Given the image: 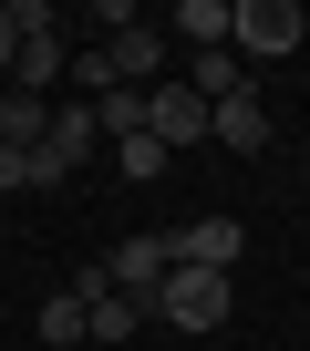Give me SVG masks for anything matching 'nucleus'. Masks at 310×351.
<instances>
[{
  "label": "nucleus",
  "instance_id": "obj_13",
  "mask_svg": "<svg viewBox=\"0 0 310 351\" xmlns=\"http://www.w3.org/2000/svg\"><path fill=\"white\" fill-rule=\"evenodd\" d=\"M32 330H42V341H52V351H73V341H83V289H52V300H42V320H32Z\"/></svg>",
  "mask_w": 310,
  "mask_h": 351
},
{
  "label": "nucleus",
  "instance_id": "obj_3",
  "mask_svg": "<svg viewBox=\"0 0 310 351\" xmlns=\"http://www.w3.org/2000/svg\"><path fill=\"white\" fill-rule=\"evenodd\" d=\"M145 320H166V330H217V320H228V279H217V269H166V289L145 300Z\"/></svg>",
  "mask_w": 310,
  "mask_h": 351
},
{
  "label": "nucleus",
  "instance_id": "obj_6",
  "mask_svg": "<svg viewBox=\"0 0 310 351\" xmlns=\"http://www.w3.org/2000/svg\"><path fill=\"white\" fill-rule=\"evenodd\" d=\"M145 134L166 145V155H187V145H207V104H197L187 83H155V93H145Z\"/></svg>",
  "mask_w": 310,
  "mask_h": 351
},
{
  "label": "nucleus",
  "instance_id": "obj_2",
  "mask_svg": "<svg viewBox=\"0 0 310 351\" xmlns=\"http://www.w3.org/2000/svg\"><path fill=\"white\" fill-rule=\"evenodd\" d=\"M73 73V42H62V21L42 11V0H21V52H11V93H32V104H52V83Z\"/></svg>",
  "mask_w": 310,
  "mask_h": 351
},
{
  "label": "nucleus",
  "instance_id": "obj_11",
  "mask_svg": "<svg viewBox=\"0 0 310 351\" xmlns=\"http://www.w3.org/2000/svg\"><path fill=\"white\" fill-rule=\"evenodd\" d=\"M52 134V104H32V93H0V145H11V155H32Z\"/></svg>",
  "mask_w": 310,
  "mask_h": 351
},
{
  "label": "nucleus",
  "instance_id": "obj_14",
  "mask_svg": "<svg viewBox=\"0 0 310 351\" xmlns=\"http://www.w3.org/2000/svg\"><path fill=\"white\" fill-rule=\"evenodd\" d=\"M114 165L134 176V186H155V176H166L176 155H166V145H155V134H124V145H114Z\"/></svg>",
  "mask_w": 310,
  "mask_h": 351
},
{
  "label": "nucleus",
  "instance_id": "obj_4",
  "mask_svg": "<svg viewBox=\"0 0 310 351\" xmlns=\"http://www.w3.org/2000/svg\"><path fill=\"white\" fill-rule=\"evenodd\" d=\"M166 269H176V248H166V228H134V238H114V258H104L93 279H104V289H124V300L145 310L155 289H166Z\"/></svg>",
  "mask_w": 310,
  "mask_h": 351
},
{
  "label": "nucleus",
  "instance_id": "obj_10",
  "mask_svg": "<svg viewBox=\"0 0 310 351\" xmlns=\"http://www.w3.org/2000/svg\"><path fill=\"white\" fill-rule=\"evenodd\" d=\"M93 104V134L104 145H124V134H145V93H124V83H104V93H83Z\"/></svg>",
  "mask_w": 310,
  "mask_h": 351
},
{
  "label": "nucleus",
  "instance_id": "obj_7",
  "mask_svg": "<svg viewBox=\"0 0 310 351\" xmlns=\"http://www.w3.org/2000/svg\"><path fill=\"white\" fill-rule=\"evenodd\" d=\"M207 145H228V155H269V93L248 83V93L207 104Z\"/></svg>",
  "mask_w": 310,
  "mask_h": 351
},
{
  "label": "nucleus",
  "instance_id": "obj_15",
  "mask_svg": "<svg viewBox=\"0 0 310 351\" xmlns=\"http://www.w3.org/2000/svg\"><path fill=\"white\" fill-rule=\"evenodd\" d=\"M11 52H21V0H0V73H11Z\"/></svg>",
  "mask_w": 310,
  "mask_h": 351
},
{
  "label": "nucleus",
  "instance_id": "obj_9",
  "mask_svg": "<svg viewBox=\"0 0 310 351\" xmlns=\"http://www.w3.org/2000/svg\"><path fill=\"white\" fill-rule=\"evenodd\" d=\"M73 289H83V341H134L145 310H134L124 289H104V279H73Z\"/></svg>",
  "mask_w": 310,
  "mask_h": 351
},
{
  "label": "nucleus",
  "instance_id": "obj_12",
  "mask_svg": "<svg viewBox=\"0 0 310 351\" xmlns=\"http://www.w3.org/2000/svg\"><path fill=\"white\" fill-rule=\"evenodd\" d=\"M176 32H187V52H217L228 42V0H176Z\"/></svg>",
  "mask_w": 310,
  "mask_h": 351
},
{
  "label": "nucleus",
  "instance_id": "obj_5",
  "mask_svg": "<svg viewBox=\"0 0 310 351\" xmlns=\"http://www.w3.org/2000/svg\"><path fill=\"white\" fill-rule=\"evenodd\" d=\"M166 248H176V269H238V248H248V228L228 217V207H207V217H187V228H166Z\"/></svg>",
  "mask_w": 310,
  "mask_h": 351
},
{
  "label": "nucleus",
  "instance_id": "obj_1",
  "mask_svg": "<svg viewBox=\"0 0 310 351\" xmlns=\"http://www.w3.org/2000/svg\"><path fill=\"white\" fill-rule=\"evenodd\" d=\"M310 42V11L300 0H228V52L259 73V62H289Z\"/></svg>",
  "mask_w": 310,
  "mask_h": 351
},
{
  "label": "nucleus",
  "instance_id": "obj_8",
  "mask_svg": "<svg viewBox=\"0 0 310 351\" xmlns=\"http://www.w3.org/2000/svg\"><path fill=\"white\" fill-rule=\"evenodd\" d=\"M93 145H104V134H93V104H52L42 165H52V176H73V165H93Z\"/></svg>",
  "mask_w": 310,
  "mask_h": 351
}]
</instances>
